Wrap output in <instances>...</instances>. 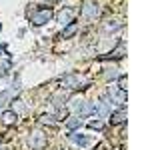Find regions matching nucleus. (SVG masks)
<instances>
[{
	"label": "nucleus",
	"instance_id": "nucleus-1",
	"mask_svg": "<svg viewBox=\"0 0 144 150\" xmlns=\"http://www.w3.org/2000/svg\"><path fill=\"white\" fill-rule=\"evenodd\" d=\"M50 16H52V10L50 8H38L34 12V16H32V22L34 24H44L50 20Z\"/></svg>",
	"mask_w": 144,
	"mask_h": 150
},
{
	"label": "nucleus",
	"instance_id": "nucleus-2",
	"mask_svg": "<svg viewBox=\"0 0 144 150\" xmlns=\"http://www.w3.org/2000/svg\"><path fill=\"white\" fill-rule=\"evenodd\" d=\"M124 118H126V112L122 108V110H118V112H114V114L110 116V122L112 124H124Z\"/></svg>",
	"mask_w": 144,
	"mask_h": 150
},
{
	"label": "nucleus",
	"instance_id": "nucleus-3",
	"mask_svg": "<svg viewBox=\"0 0 144 150\" xmlns=\"http://www.w3.org/2000/svg\"><path fill=\"white\" fill-rule=\"evenodd\" d=\"M58 20L62 24H72V14H70V12H66V10H62L58 14Z\"/></svg>",
	"mask_w": 144,
	"mask_h": 150
},
{
	"label": "nucleus",
	"instance_id": "nucleus-4",
	"mask_svg": "<svg viewBox=\"0 0 144 150\" xmlns=\"http://www.w3.org/2000/svg\"><path fill=\"white\" fill-rule=\"evenodd\" d=\"M2 120H4V124H14V120H16V114H14V112H4Z\"/></svg>",
	"mask_w": 144,
	"mask_h": 150
},
{
	"label": "nucleus",
	"instance_id": "nucleus-5",
	"mask_svg": "<svg viewBox=\"0 0 144 150\" xmlns=\"http://www.w3.org/2000/svg\"><path fill=\"white\" fill-rule=\"evenodd\" d=\"M30 144H32V146H40V144H44V138H42V136H32V138H30Z\"/></svg>",
	"mask_w": 144,
	"mask_h": 150
},
{
	"label": "nucleus",
	"instance_id": "nucleus-6",
	"mask_svg": "<svg viewBox=\"0 0 144 150\" xmlns=\"http://www.w3.org/2000/svg\"><path fill=\"white\" fill-rule=\"evenodd\" d=\"M42 124H54V120H52V116H42V120H40Z\"/></svg>",
	"mask_w": 144,
	"mask_h": 150
},
{
	"label": "nucleus",
	"instance_id": "nucleus-7",
	"mask_svg": "<svg viewBox=\"0 0 144 150\" xmlns=\"http://www.w3.org/2000/svg\"><path fill=\"white\" fill-rule=\"evenodd\" d=\"M74 32H76V26H74V24H70V28H68V30L64 32V36H72Z\"/></svg>",
	"mask_w": 144,
	"mask_h": 150
}]
</instances>
